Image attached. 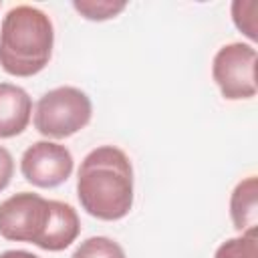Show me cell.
Returning a JSON list of instances; mask_svg holds the SVG:
<instances>
[{"label": "cell", "instance_id": "obj_1", "mask_svg": "<svg viewBox=\"0 0 258 258\" xmlns=\"http://www.w3.org/2000/svg\"><path fill=\"white\" fill-rule=\"evenodd\" d=\"M79 232V214L64 202L20 191L0 204V236L6 240L28 242L48 252H60L77 240Z\"/></svg>", "mask_w": 258, "mask_h": 258}, {"label": "cell", "instance_id": "obj_2", "mask_svg": "<svg viewBox=\"0 0 258 258\" xmlns=\"http://www.w3.org/2000/svg\"><path fill=\"white\" fill-rule=\"evenodd\" d=\"M77 198L97 220L125 218L133 208V167L127 153L115 145L89 151L79 167Z\"/></svg>", "mask_w": 258, "mask_h": 258}, {"label": "cell", "instance_id": "obj_3", "mask_svg": "<svg viewBox=\"0 0 258 258\" xmlns=\"http://www.w3.org/2000/svg\"><path fill=\"white\" fill-rule=\"evenodd\" d=\"M52 44L54 28L50 18L40 8L14 6L0 26V67L12 77H32L48 64Z\"/></svg>", "mask_w": 258, "mask_h": 258}, {"label": "cell", "instance_id": "obj_4", "mask_svg": "<svg viewBox=\"0 0 258 258\" xmlns=\"http://www.w3.org/2000/svg\"><path fill=\"white\" fill-rule=\"evenodd\" d=\"M93 105L87 93L77 87H56L44 93L34 109V127L50 139H64L87 127Z\"/></svg>", "mask_w": 258, "mask_h": 258}, {"label": "cell", "instance_id": "obj_5", "mask_svg": "<svg viewBox=\"0 0 258 258\" xmlns=\"http://www.w3.org/2000/svg\"><path fill=\"white\" fill-rule=\"evenodd\" d=\"M256 48L244 42L224 44L212 62V77L228 101L252 99L256 87Z\"/></svg>", "mask_w": 258, "mask_h": 258}, {"label": "cell", "instance_id": "obj_6", "mask_svg": "<svg viewBox=\"0 0 258 258\" xmlns=\"http://www.w3.org/2000/svg\"><path fill=\"white\" fill-rule=\"evenodd\" d=\"M20 171L36 187H56L71 177L73 155L60 143L36 141L22 153Z\"/></svg>", "mask_w": 258, "mask_h": 258}, {"label": "cell", "instance_id": "obj_7", "mask_svg": "<svg viewBox=\"0 0 258 258\" xmlns=\"http://www.w3.org/2000/svg\"><path fill=\"white\" fill-rule=\"evenodd\" d=\"M32 115V99L12 83H0V139L20 135Z\"/></svg>", "mask_w": 258, "mask_h": 258}, {"label": "cell", "instance_id": "obj_8", "mask_svg": "<svg viewBox=\"0 0 258 258\" xmlns=\"http://www.w3.org/2000/svg\"><path fill=\"white\" fill-rule=\"evenodd\" d=\"M230 218L238 232L258 234V179H242L230 196Z\"/></svg>", "mask_w": 258, "mask_h": 258}, {"label": "cell", "instance_id": "obj_9", "mask_svg": "<svg viewBox=\"0 0 258 258\" xmlns=\"http://www.w3.org/2000/svg\"><path fill=\"white\" fill-rule=\"evenodd\" d=\"M71 258H125L123 248L105 236H91L79 244Z\"/></svg>", "mask_w": 258, "mask_h": 258}, {"label": "cell", "instance_id": "obj_10", "mask_svg": "<svg viewBox=\"0 0 258 258\" xmlns=\"http://www.w3.org/2000/svg\"><path fill=\"white\" fill-rule=\"evenodd\" d=\"M75 10L85 16L87 20H109L115 18L119 12L125 10L127 2H113V0H75Z\"/></svg>", "mask_w": 258, "mask_h": 258}, {"label": "cell", "instance_id": "obj_11", "mask_svg": "<svg viewBox=\"0 0 258 258\" xmlns=\"http://www.w3.org/2000/svg\"><path fill=\"white\" fill-rule=\"evenodd\" d=\"M214 258H258V234H242L226 240Z\"/></svg>", "mask_w": 258, "mask_h": 258}, {"label": "cell", "instance_id": "obj_12", "mask_svg": "<svg viewBox=\"0 0 258 258\" xmlns=\"http://www.w3.org/2000/svg\"><path fill=\"white\" fill-rule=\"evenodd\" d=\"M256 2L252 0H236L232 4V20L238 30H242L250 40H256Z\"/></svg>", "mask_w": 258, "mask_h": 258}, {"label": "cell", "instance_id": "obj_13", "mask_svg": "<svg viewBox=\"0 0 258 258\" xmlns=\"http://www.w3.org/2000/svg\"><path fill=\"white\" fill-rule=\"evenodd\" d=\"M14 173V159L6 147L0 145V191L10 183Z\"/></svg>", "mask_w": 258, "mask_h": 258}, {"label": "cell", "instance_id": "obj_14", "mask_svg": "<svg viewBox=\"0 0 258 258\" xmlns=\"http://www.w3.org/2000/svg\"><path fill=\"white\" fill-rule=\"evenodd\" d=\"M0 258H38V256L26 250H6L0 254Z\"/></svg>", "mask_w": 258, "mask_h": 258}]
</instances>
